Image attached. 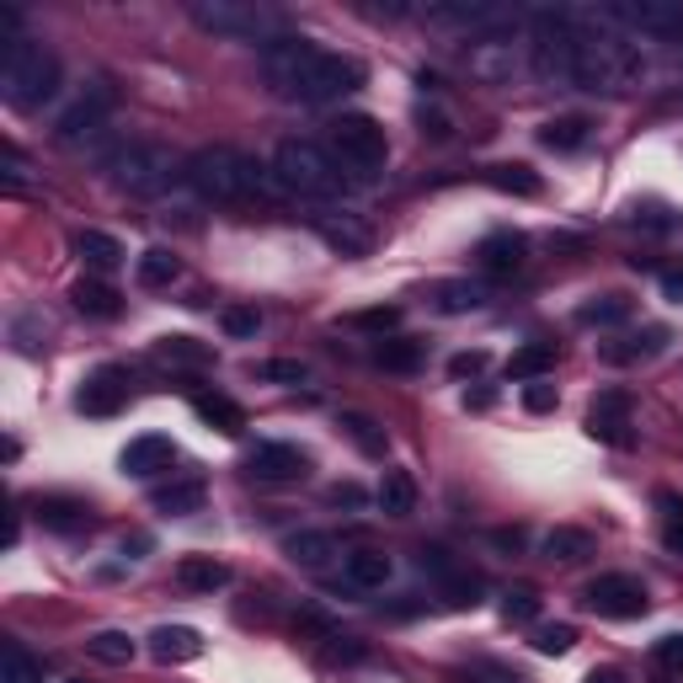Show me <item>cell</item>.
<instances>
[{
  "instance_id": "b9f144b4",
  "label": "cell",
  "mask_w": 683,
  "mask_h": 683,
  "mask_svg": "<svg viewBox=\"0 0 683 683\" xmlns=\"http://www.w3.org/2000/svg\"><path fill=\"white\" fill-rule=\"evenodd\" d=\"M251 374L262 379V385H305L310 379V368L299 358H267V363H251Z\"/></svg>"
},
{
  "instance_id": "f907efd6",
  "label": "cell",
  "mask_w": 683,
  "mask_h": 683,
  "mask_svg": "<svg viewBox=\"0 0 683 683\" xmlns=\"http://www.w3.org/2000/svg\"><path fill=\"white\" fill-rule=\"evenodd\" d=\"M353 326H363V331H390V326H401V310H396V305H379V310H358V316H353Z\"/></svg>"
},
{
  "instance_id": "6f0895ef",
  "label": "cell",
  "mask_w": 683,
  "mask_h": 683,
  "mask_svg": "<svg viewBox=\"0 0 683 683\" xmlns=\"http://www.w3.org/2000/svg\"><path fill=\"white\" fill-rule=\"evenodd\" d=\"M331 641H337V636H331ZM326 657H331V662H358V657H363V646H358V641H348V636H342V641H337V646H326Z\"/></svg>"
},
{
  "instance_id": "ba28073f",
  "label": "cell",
  "mask_w": 683,
  "mask_h": 683,
  "mask_svg": "<svg viewBox=\"0 0 683 683\" xmlns=\"http://www.w3.org/2000/svg\"><path fill=\"white\" fill-rule=\"evenodd\" d=\"M326 145H331V156L348 166V171H379V166L390 161V139H385V128L368 118V113H342V118L331 123V134H326Z\"/></svg>"
},
{
  "instance_id": "d6a6232c",
  "label": "cell",
  "mask_w": 683,
  "mask_h": 683,
  "mask_svg": "<svg viewBox=\"0 0 683 683\" xmlns=\"http://www.w3.org/2000/svg\"><path fill=\"white\" fill-rule=\"evenodd\" d=\"M156 358L182 363V368H208V363H214V342H198V337H161V342H156Z\"/></svg>"
},
{
  "instance_id": "cb8c5ba5",
  "label": "cell",
  "mask_w": 683,
  "mask_h": 683,
  "mask_svg": "<svg viewBox=\"0 0 683 683\" xmlns=\"http://www.w3.org/2000/svg\"><path fill=\"white\" fill-rule=\"evenodd\" d=\"M76 257H81L86 267H91V278L96 273H113V267H123V246L107 236V230H76Z\"/></svg>"
},
{
  "instance_id": "681fc988",
  "label": "cell",
  "mask_w": 683,
  "mask_h": 683,
  "mask_svg": "<svg viewBox=\"0 0 683 683\" xmlns=\"http://www.w3.org/2000/svg\"><path fill=\"white\" fill-rule=\"evenodd\" d=\"M219 321H225V331H230V337H257V331H262V316H257L251 305H230Z\"/></svg>"
},
{
  "instance_id": "74e56055",
  "label": "cell",
  "mask_w": 683,
  "mask_h": 683,
  "mask_svg": "<svg viewBox=\"0 0 683 683\" xmlns=\"http://www.w3.org/2000/svg\"><path fill=\"white\" fill-rule=\"evenodd\" d=\"M374 363H379V368H396V374H417V368H422V342L390 337V342L374 348Z\"/></svg>"
},
{
  "instance_id": "9f6ffc18",
  "label": "cell",
  "mask_w": 683,
  "mask_h": 683,
  "mask_svg": "<svg viewBox=\"0 0 683 683\" xmlns=\"http://www.w3.org/2000/svg\"><path fill=\"white\" fill-rule=\"evenodd\" d=\"M0 166H5V182H11V187L27 177V166H22V156H16V145H0Z\"/></svg>"
},
{
  "instance_id": "ac0fdd59",
  "label": "cell",
  "mask_w": 683,
  "mask_h": 683,
  "mask_svg": "<svg viewBox=\"0 0 683 683\" xmlns=\"http://www.w3.org/2000/svg\"><path fill=\"white\" fill-rule=\"evenodd\" d=\"M316 230H321V241L331 251H342V257H363L374 236H368V225H363L358 214H316Z\"/></svg>"
},
{
  "instance_id": "1f68e13d",
  "label": "cell",
  "mask_w": 683,
  "mask_h": 683,
  "mask_svg": "<svg viewBox=\"0 0 683 683\" xmlns=\"http://www.w3.org/2000/svg\"><path fill=\"white\" fill-rule=\"evenodd\" d=\"M545 368H556V342H523L508 358V379L528 385V379H545Z\"/></svg>"
},
{
  "instance_id": "f6af8a7d",
  "label": "cell",
  "mask_w": 683,
  "mask_h": 683,
  "mask_svg": "<svg viewBox=\"0 0 683 683\" xmlns=\"http://www.w3.org/2000/svg\"><path fill=\"white\" fill-rule=\"evenodd\" d=\"M539 614V593L534 588H508V599H502V619L508 625H528Z\"/></svg>"
},
{
  "instance_id": "f1b7e54d",
  "label": "cell",
  "mask_w": 683,
  "mask_h": 683,
  "mask_svg": "<svg viewBox=\"0 0 683 683\" xmlns=\"http://www.w3.org/2000/svg\"><path fill=\"white\" fill-rule=\"evenodd\" d=\"M134 278L145 283V288H171V283L182 278V262H177V251L150 246V251H139V262H134Z\"/></svg>"
},
{
  "instance_id": "8fae6325",
  "label": "cell",
  "mask_w": 683,
  "mask_h": 683,
  "mask_svg": "<svg viewBox=\"0 0 683 683\" xmlns=\"http://www.w3.org/2000/svg\"><path fill=\"white\" fill-rule=\"evenodd\" d=\"M582 603L599 614V619H641L651 599H646V588L636 577H625V571H608L599 582H588L582 588Z\"/></svg>"
},
{
  "instance_id": "db71d44e",
  "label": "cell",
  "mask_w": 683,
  "mask_h": 683,
  "mask_svg": "<svg viewBox=\"0 0 683 683\" xmlns=\"http://www.w3.org/2000/svg\"><path fill=\"white\" fill-rule=\"evenodd\" d=\"M481 368H486L481 348H476V353H454V358H448V374H454V379H470V374H481Z\"/></svg>"
},
{
  "instance_id": "d6986e66",
  "label": "cell",
  "mask_w": 683,
  "mask_h": 683,
  "mask_svg": "<svg viewBox=\"0 0 683 683\" xmlns=\"http://www.w3.org/2000/svg\"><path fill=\"white\" fill-rule=\"evenodd\" d=\"M283 556H288L294 566H305V571H326L342 550H337V539H331L326 528H299V534L283 539Z\"/></svg>"
},
{
  "instance_id": "e7e4bbea",
  "label": "cell",
  "mask_w": 683,
  "mask_h": 683,
  "mask_svg": "<svg viewBox=\"0 0 683 683\" xmlns=\"http://www.w3.org/2000/svg\"><path fill=\"white\" fill-rule=\"evenodd\" d=\"M76 683H81V679H76Z\"/></svg>"
},
{
  "instance_id": "f5cc1de1",
  "label": "cell",
  "mask_w": 683,
  "mask_h": 683,
  "mask_svg": "<svg viewBox=\"0 0 683 683\" xmlns=\"http://www.w3.org/2000/svg\"><path fill=\"white\" fill-rule=\"evenodd\" d=\"M465 683H523V679L508 673V668H497V662H476V668L465 673Z\"/></svg>"
},
{
  "instance_id": "9c48e42d",
  "label": "cell",
  "mask_w": 683,
  "mask_h": 683,
  "mask_svg": "<svg viewBox=\"0 0 683 683\" xmlns=\"http://www.w3.org/2000/svg\"><path fill=\"white\" fill-rule=\"evenodd\" d=\"M107 171L128 198H161L177 177V156L166 145H123V156Z\"/></svg>"
},
{
  "instance_id": "4316f807",
  "label": "cell",
  "mask_w": 683,
  "mask_h": 683,
  "mask_svg": "<svg viewBox=\"0 0 683 683\" xmlns=\"http://www.w3.org/2000/svg\"><path fill=\"white\" fill-rule=\"evenodd\" d=\"M379 508H385V519H411V513H417V476H411V470H385Z\"/></svg>"
},
{
  "instance_id": "6da1fadb",
  "label": "cell",
  "mask_w": 683,
  "mask_h": 683,
  "mask_svg": "<svg viewBox=\"0 0 683 683\" xmlns=\"http://www.w3.org/2000/svg\"><path fill=\"white\" fill-rule=\"evenodd\" d=\"M262 76H267V86L278 91L283 102L321 107V102H337V96L358 91L363 65L348 59V54H331V48H321L310 38H278L262 48Z\"/></svg>"
},
{
  "instance_id": "4dcf8cb0",
  "label": "cell",
  "mask_w": 683,
  "mask_h": 683,
  "mask_svg": "<svg viewBox=\"0 0 683 683\" xmlns=\"http://www.w3.org/2000/svg\"><path fill=\"white\" fill-rule=\"evenodd\" d=\"M70 299H76V310H81V316H96V321H113V316L123 310V299L102 278H81L76 288H70Z\"/></svg>"
},
{
  "instance_id": "9a60e30c",
  "label": "cell",
  "mask_w": 683,
  "mask_h": 683,
  "mask_svg": "<svg viewBox=\"0 0 683 683\" xmlns=\"http://www.w3.org/2000/svg\"><path fill=\"white\" fill-rule=\"evenodd\" d=\"M171 465H177V443L166 439V433H139V439H128V448L118 454V470L123 476H139V481L161 476Z\"/></svg>"
},
{
  "instance_id": "2e32d148",
  "label": "cell",
  "mask_w": 683,
  "mask_h": 683,
  "mask_svg": "<svg viewBox=\"0 0 683 683\" xmlns=\"http://www.w3.org/2000/svg\"><path fill=\"white\" fill-rule=\"evenodd\" d=\"M523 257H528V236H519V230H491L476 246V262H481L486 273H497V278H513L523 267Z\"/></svg>"
},
{
  "instance_id": "6125c7cd",
  "label": "cell",
  "mask_w": 683,
  "mask_h": 683,
  "mask_svg": "<svg viewBox=\"0 0 683 683\" xmlns=\"http://www.w3.org/2000/svg\"><path fill=\"white\" fill-rule=\"evenodd\" d=\"M491 539H497V545H523V534H519V528H497Z\"/></svg>"
},
{
  "instance_id": "ab89813d",
  "label": "cell",
  "mask_w": 683,
  "mask_h": 683,
  "mask_svg": "<svg viewBox=\"0 0 683 683\" xmlns=\"http://www.w3.org/2000/svg\"><path fill=\"white\" fill-rule=\"evenodd\" d=\"M0 683H43V662H33L16 641L0 646Z\"/></svg>"
},
{
  "instance_id": "7402d4cb",
  "label": "cell",
  "mask_w": 683,
  "mask_h": 683,
  "mask_svg": "<svg viewBox=\"0 0 683 683\" xmlns=\"http://www.w3.org/2000/svg\"><path fill=\"white\" fill-rule=\"evenodd\" d=\"M177 582L187 593H219V588H230V566L214 561V556H182L177 561Z\"/></svg>"
},
{
  "instance_id": "52a82bcc",
  "label": "cell",
  "mask_w": 683,
  "mask_h": 683,
  "mask_svg": "<svg viewBox=\"0 0 683 683\" xmlns=\"http://www.w3.org/2000/svg\"><path fill=\"white\" fill-rule=\"evenodd\" d=\"M193 22L214 38H257L262 48L278 43L283 16L267 5H251V0H193Z\"/></svg>"
},
{
  "instance_id": "30bf717a",
  "label": "cell",
  "mask_w": 683,
  "mask_h": 683,
  "mask_svg": "<svg viewBox=\"0 0 683 683\" xmlns=\"http://www.w3.org/2000/svg\"><path fill=\"white\" fill-rule=\"evenodd\" d=\"M113 102H118V91H113V86L91 81L81 96L59 113V123H54V139H59V145H91V139L102 134L107 113H113Z\"/></svg>"
},
{
  "instance_id": "8d00e7d4",
  "label": "cell",
  "mask_w": 683,
  "mask_h": 683,
  "mask_svg": "<svg viewBox=\"0 0 683 683\" xmlns=\"http://www.w3.org/2000/svg\"><path fill=\"white\" fill-rule=\"evenodd\" d=\"M86 651H91L96 662H107V668H128L139 646H134V636H128V630H96V636L86 641Z\"/></svg>"
},
{
  "instance_id": "603a6c76",
  "label": "cell",
  "mask_w": 683,
  "mask_h": 683,
  "mask_svg": "<svg viewBox=\"0 0 683 683\" xmlns=\"http://www.w3.org/2000/svg\"><path fill=\"white\" fill-rule=\"evenodd\" d=\"M342 571H348V582H353L358 593H374V588H385V582L396 577V561H390L385 550H353V556L342 561Z\"/></svg>"
},
{
  "instance_id": "5bb4252c",
  "label": "cell",
  "mask_w": 683,
  "mask_h": 683,
  "mask_svg": "<svg viewBox=\"0 0 683 683\" xmlns=\"http://www.w3.org/2000/svg\"><path fill=\"white\" fill-rule=\"evenodd\" d=\"M128 401V374L123 368H96L91 379H81V390H76V411L81 417H113L118 406Z\"/></svg>"
},
{
  "instance_id": "f546056e",
  "label": "cell",
  "mask_w": 683,
  "mask_h": 683,
  "mask_svg": "<svg viewBox=\"0 0 683 683\" xmlns=\"http://www.w3.org/2000/svg\"><path fill=\"white\" fill-rule=\"evenodd\" d=\"M193 411H198L208 428L230 433V439H236V433L246 428V411H241L236 401H230V396H208V390H193Z\"/></svg>"
},
{
  "instance_id": "91938a15",
  "label": "cell",
  "mask_w": 683,
  "mask_h": 683,
  "mask_svg": "<svg viewBox=\"0 0 683 683\" xmlns=\"http://www.w3.org/2000/svg\"><path fill=\"white\" fill-rule=\"evenodd\" d=\"M662 294H668L673 305H683V273H662Z\"/></svg>"
},
{
  "instance_id": "44dd1931",
  "label": "cell",
  "mask_w": 683,
  "mask_h": 683,
  "mask_svg": "<svg viewBox=\"0 0 683 683\" xmlns=\"http://www.w3.org/2000/svg\"><path fill=\"white\" fill-rule=\"evenodd\" d=\"M203 651V636L193 630V625H161V630H150V657L156 662H193Z\"/></svg>"
},
{
  "instance_id": "11a10c76",
  "label": "cell",
  "mask_w": 683,
  "mask_h": 683,
  "mask_svg": "<svg viewBox=\"0 0 683 683\" xmlns=\"http://www.w3.org/2000/svg\"><path fill=\"white\" fill-rule=\"evenodd\" d=\"M326 502H337V508H363V491L353 481H337L326 491Z\"/></svg>"
},
{
  "instance_id": "7a4b0ae2",
  "label": "cell",
  "mask_w": 683,
  "mask_h": 683,
  "mask_svg": "<svg viewBox=\"0 0 683 683\" xmlns=\"http://www.w3.org/2000/svg\"><path fill=\"white\" fill-rule=\"evenodd\" d=\"M571 27H577V70L571 86L582 91H630L646 76V59L636 38L625 27H614L608 11H571Z\"/></svg>"
},
{
  "instance_id": "c3c4849f",
  "label": "cell",
  "mask_w": 683,
  "mask_h": 683,
  "mask_svg": "<svg viewBox=\"0 0 683 683\" xmlns=\"http://www.w3.org/2000/svg\"><path fill=\"white\" fill-rule=\"evenodd\" d=\"M556 401H561V396H556L550 379H528V385H523V411L545 417V411H556Z\"/></svg>"
},
{
  "instance_id": "816d5d0a",
  "label": "cell",
  "mask_w": 683,
  "mask_h": 683,
  "mask_svg": "<svg viewBox=\"0 0 683 683\" xmlns=\"http://www.w3.org/2000/svg\"><path fill=\"white\" fill-rule=\"evenodd\" d=\"M651 657H657L668 673H683V636H662V641L651 646Z\"/></svg>"
},
{
  "instance_id": "5b68a950",
  "label": "cell",
  "mask_w": 683,
  "mask_h": 683,
  "mask_svg": "<svg viewBox=\"0 0 683 683\" xmlns=\"http://www.w3.org/2000/svg\"><path fill=\"white\" fill-rule=\"evenodd\" d=\"M182 177H187L208 203H246L257 187H267L262 166L251 161L246 150H236V145H203Z\"/></svg>"
},
{
  "instance_id": "ffe728a7",
  "label": "cell",
  "mask_w": 683,
  "mask_h": 683,
  "mask_svg": "<svg viewBox=\"0 0 683 683\" xmlns=\"http://www.w3.org/2000/svg\"><path fill=\"white\" fill-rule=\"evenodd\" d=\"M203 497H208V486L198 476H182V481H171V486H156L150 508L166 513V519H187V513H203Z\"/></svg>"
},
{
  "instance_id": "680465c9",
  "label": "cell",
  "mask_w": 683,
  "mask_h": 683,
  "mask_svg": "<svg viewBox=\"0 0 683 683\" xmlns=\"http://www.w3.org/2000/svg\"><path fill=\"white\" fill-rule=\"evenodd\" d=\"M417 123H422V134H433V139H448V118H443V113H428V107H422V113H417Z\"/></svg>"
},
{
  "instance_id": "94428289",
  "label": "cell",
  "mask_w": 683,
  "mask_h": 683,
  "mask_svg": "<svg viewBox=\"0 0 683 683\" xmlns=\"http://www.w3.org/2000/svg\"><path fill=\"white\" fill-rule=\"evenodd\" d=\"M582 683H625V673H619V668H593Z\"/></svg>"
},
{
  "instance_id": "7dc6e473",
  "label": "cell",
  "mask_w": 683,
  "mask_h": 683,
  "mask_svg": "<svg viewBox=\"0 0 683 683\" xmlns=\"http://www.w3.org/2000/svg\"><path fill=\"white\" fill-rule=\"evenodd\" d=\"M577 646V630L571 625H539L534 630V651H545V657H566Z\"/></svg>"
},
{
  "instance_id": "60d3db41",
  "label": "cell",
  "mask_w": 683,
  "mask_h": 683,
  "mask_svg": "<svg viewBox=\"0 0 683 683\" xmlns=\"http://www.w3.org/2000/svg\"><path fill=\"white\" fill-rule=\"evenodd\" d=\"M630 219H636L641 230H651V236H673V230H683V214L679 208H668V203H636Z\"/></svg>"
},
{
  "instance_id": "d590c367",
  "label": "cell",
  "mask_w": 683,
  "mask_h": 683,
  "mask_svg": "<svg viewBox=\"0 0 683 683\" xmlns=\"http://www.w3.org/2000/svg\"><path fill=\"white\" fill-rule=\"evenodd\" d=\"M342 433H348V439H353V448H358V454H368V459H385V448H390L385 428H379L374 417H363V411H348V417H342Z\"/></svg>"
},
{
  "instance_id": "be15d7a7",
  "label": "cell",
  "mask_w": 683,
  "mask_h": 683,
  "mask_svg": "<svg viewBox=\"0 0 683 683\" xmlns=\"http://www.w3.org/2000/svg\"><path fill=\"white\" fill-rule=\"evenodd\" d=\"M465 406H476V411H486V406H491V390H476V396H465Z\"/></svg>"
},
{
  "instance_id": "d4e9b609",
  "label": "cell",
  "mask_w": 683,
  "mask_h": 683,
  "mask_svg": "<svg viewBox=\"0 0 683 683\" xmlns=\"http://www.w3.org/2000/svg\"><path fill=\"white\" fill-rule=\"evenodd\" d=\"M539 550H545L550 561L577 566V561H588V556H593V534H588V528H571V523H561V528H550V534L539 539Z\"/></svg>"
},
{
  "instance_id": "bcb514c9",
  "label": "cell",
  "mask_w": 683,
  "mask_h": 683,
  "mask_svg": "<svg viewBox=\"0 0 683 683\" xmlns=\"http://www.w3.org/2000/svg\"><path fill=\"white\" fill-rule=\"evenodd\" d=\"M43 337H48V326H43L38 316H16V321H11V342H16L27 358H38L43 353Z\"/></svg>"
},
{
  "instance_id": "484cf974",
  "label": "cell",
  "mask_w": 683,
  "mask_h": 683,
  "mask_svg": "<svg viewBox=\"0 0 683 683\" xmlns=\"http://www.w3.org/2000/svg\"><path fill=\"white\" fill-rule=\"evenodd\" d=\"M486 182H491L497 193H513V198H539V193H545L539 171H534V166H519V161L486 166Z\"/></svg>"
},
{
  "instance_id": "e575fe53",
  "label": "cell",
  "mask_w": 683,
  "mask_h": 683,
  "mask_svg": "<svg viewBox=\"0 0 683 683\" xmlns=\"http://www.w3.org/2000/svg\"><path fill=\"white\" fill-rule=\"evenodd\" d=\"M625 321H630L625 294H593L588 305H577V326H625Z\"/></svg>"
},
{
  "instance_id": "3957f363",
  "label": "cell",
  "mask_w": 683,
  "mask_h": 683,
  "mask_svg": "<svg viewBox=\"0 0 683 683\" xmlns=\"http://www.w3.org/2000/svg\"><path fill=\"white\" fill-rule=\"evenodd\" d=\"M273 187L294 193V198H348L353 177L316 139H283L273 156Z\"/></svg>"
},
{
  "instance_id": "83f0119b",
  "label": "cell",
  "mask_w": 683,
  "mask_h": 683,
  "mask_svg": "<svg viewBox=\"0 0 683 683\" xmlns=\"http://www.w3.org/2000/svg\"><path fill=\"white\" fill-rule=\"evenodd\" d=\"M668 342H673V331H668V326H646L641 337H625V342L603 348V358H608V363H641V358H657Z\"/></svg>"
},
{
  "instance_id": "e0dca14e",
  "label": "cell",
  "mask_w": 683,
  "mask_h": 683,
  "mask_svg": "<svg viewBox=\"0 0 683 683\" xmlns=\"http://www.w3.org/2000/svg\"><path fill=\"white\" fill-rule=\"evenodd\" d=\"M486 299V283L476 278H439L433 288H428V305L439 310V316H470V310H481Z\"/></svg>"
},
{
  "instance_id": "7bdbcfd3",
  "label": "cell",
  "mask_w": 683,
  "mask_h": 683,
  "mask_svg": "<svg viewBox=\"0 0 683 683\" xmlns=\"http://www.w3.org/2000/svg\"><path fill=\"white\" fill-rule=\"evenodd\" d=\"M417 566H422V571H433V577H439L443 588H448L454 577H465V571H470L465 561H454V556H448L443 545H422V550H417Z\"/></svg>"
},
{
  "instance_id": "ee69618b",
  "label": "cell",
  "mask_w": 683,
  "mask_h": 683,
  "mask_svg": "<svg viewBox=\"0 0 683 683\" xmlns=\"http://www.w3.org/2000/svg\"><path fill=\"white\" fill-rule=\"evenodd\" d=\"M657 508H662V545L683 556V497L662 491V497H657Z\"/></svg>"
},
{
  "instance_id": "f35d334b",
  "label": "cell",
  "mask_w": 683,
  "mask_h": 683,
  "mask_svg": "<svg viewBox=\"0 0 683 683\" xmlns=\"http://www.w3.org/2000/svg\"><path fill=\"white\" fill-rule=\"evenodd\" d=\"M539 145L545 150H582L588 145V118H550L545 128H539Z\"/></svg>"
},
{
  "instance_id": "8992f818",
  "label": "cell",
  "mask_w": 683,
  "mask_h": 683,
  "mask_svg": "<svg viewBox=\"0 0 683 683\" xmlns=\"http://www.w3.org/2000/svg\"><path fill=\"white\" fill-rule=\"evenodd\" d=\"M528 70L545 86H566L577 70V27H571V11H534L528 16Z\"/></svg>"
},
{
  "instance_id": "4fadbf2b",
  "label": "cell",
  "mask_w": 683,
  "mask_h": 683,
  "mask_svg": "<svg viewBox=\"0 0 683 683\" xmlns=\"http://www.w3.org/2000/svg\"><path fill=\"white\" fill-rule=\"evenodd\" d=\"M588 433L599 443L630 448L636 443V433H630V396L625 390H599V401L588 406Z\"/></svg>"
},
{
  "instance_id": "7c38bea8",
  "label": "cell",
  "mask_w": 683,
  "mask_h": 683,
  "mask_svg": "<svg viewBox=\"0 0 683 683\" xmlns=\"http://www.w3.org/2000/svg\"><path fill=\"white\" fill-rule=\"evenodd\" d=\"M246 476L262 486H288V481H305L310 476V454L299 443H257L246 454Z\"/></svg>"
},
{
  "instance_id": "277c9868",
  "label": "cell",
  "mask_w": 683,
  "mask_h": 683,
  "mask_svg": "<svg viewBox=\"0 0 683 683\" xmlns=\"http://www.w3.org/2000/svg\"><path fill=\"white\" fill-rule=\"evenodd\" d=\"M59 91V54L38 38H16L0 48V96L16 113H33Z\"/></svg>"
},
{
  "instance_id": "836d02e7",
  "label": "cell",
  "mask_w": 683,
  "mask_h": 683,
  "mask_svg": "<svg viewBox=\"0 0 683 683\" xmlns=\"http://www.w3.org/2000/svg\"><path fill=\"white\" fill-rule=\"evenodd\" d=\"M38 519L59 534H76V528H91V508L86 502H70V497H43L38 502Z\"/></svg>"
}]
</instances>
